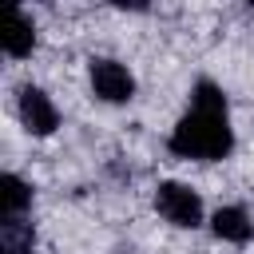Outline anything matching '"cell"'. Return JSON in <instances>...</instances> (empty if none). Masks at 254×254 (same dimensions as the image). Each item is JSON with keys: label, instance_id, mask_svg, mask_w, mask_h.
Segmentation results:
<instances>
[{"label": "cell", "instance_id": "3957f363", "mask_svg": "<svg viewBox=\"0 0 254 254\" xmlns=\"http://www.w3.org/2000/svg\"><path fill=\"white\" fill-rule=\"evenodd\" d=\"M91 87L107 103H127L135 95V79L119 60H95L91 64Z\"/></svg>", "mask_w": 254, "mask_h": 254}, {"label": "cell", "instance_id": "5b68a950", "mask_svg": "<svg viewBox=\"0 0 254 254\" xmlns=\"http://www.w3.org/2000/svg\"><path fill=\"white\" fill-rule=\"evenodd\" d=\"M0 48L8 56H28L36 48V24L20 12V8H4V20H0Z\"/></svg>", "mask_w": 254, "mask_h": 254}, {"label": "cell", "instance_id": "8992f818", "mask_svg": "<svg viewBox=\"0 0 254 254\" xmlns=\"http://www.w3.org/2000/svg\"><path fill=\"white\" fill-rule=\"evenodd\" d=\"M28 206H32V187L24 179H16V175H4L0 179V218L4 222L8 218H20Z\"/></svg>", "mask_w": 254, "mask_h": 254}, {"label": "cell", "instance_id": "6da1fadb", "mask_svg": "<svg viewBox=\"0 0 254 254\" xmlns=\"http://www.w3.org/2000/svg\"><path fill=\"white\" fill-rule=\"evenodd\" d=\"M230 147H234V135L226 123V111L190 107V115H183L171 135V151L183 159H222Z\"/></svg>", "mask_w": 254, "mask_h": 254}, {"label": "cell", "instance_id": "52a82bcc", "mask_svg": "<svg viewBox=\"0 0 254 254\" xmlns=\"http://www.w3.org/2000/svg\"><path fill=\"white\" fill-rule=\"evenodd\" d=\"M210 226H214V234L226 238V242H246V238L254 234V222H250L246 210H238V206H222V210H214Z\"/></svg>", "mask_w": 254, "mask_h": 254}, {"label": "cell", "instance_id": "7a4b0ae2", "mask_svg": "<svg viewBox=\"0 0 254 254\" xmlns=\"http://www.w3.org/2000/svg\"><path fill=\"white\" fill-rule=\"evenodd\" d=\"M155 206H159V214H163L167 222H175V226H198V222H202V202H198V194H194L190 187H183V183H163V187L155 190Z\"/></svg>", "mask_w": 254, "mask_h": 254}, {"label": "cell", "instance_id": "277c9868", "mask_svg": "<svg viewBox=\"0 0 254 254\" xmlns=\"http://www.w3.org/2000/svg\"><path fill=\"white\" fill-rule=\"evenodd\" d=\"M20 119H24V127L32 135H52L56 123H60V111L40 87H24L20 91Z\"/></svg>", "mask_w": 254, "mask_h": 254}, {"label": "cell", "instance_id": "ba28073f", "mask_svg": "<svg viewBox=\"0 0 254 254\" xmlns=\"http://www.w3.org/2000/svg\"><path fill=\"white\" fill-rule=\"evenodd\" d=\"M194 107H198V111H226V95H222V87H214L210 79H202V83L194 87Z\"/></svg>", "mask_w": 254, "mask_h": 254}]
</instances>
